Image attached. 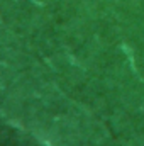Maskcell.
I'll list each match as a JSON object with an SVG mask.
<instances>
[]
</instances>
